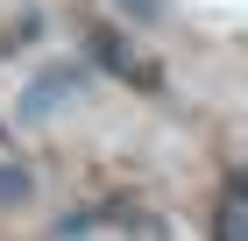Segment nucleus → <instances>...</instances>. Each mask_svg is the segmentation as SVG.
<instances>
[{
	"label": "nucleus",
	"mask_w": 248,
	"mask_h": 241,
	"mask_svg": "<svg viewBox=\"0 0 248 241\" xmlns=\"http://www.w3.org/2000/svg\"><path fill=\"white\" fill-rule=\"evenodd\" d=\"M93 50H99V64H107L114 78H135V85H156V78H163V71L149 64V57H135L128 43H121V36H107V29L93 36Z\"/></svg>",
	"instance_id": "nucleus-1"
},
{
	"label": "nucleus",
	"mask_w": 248,
	"mask_h": 241,
	"mask_svg": "<svg viewBox=\"0 0 248 241\" xmlns=\"http://www.w3.org/2000/svg\"><path fill=\"white\" fill-rule=\"evenodd\" d=\"M121 7H128L135 21H156V15H163V0H121Z\"/></svg>",
	"instance_id": "nucleus-4"
},
{
	"label": "nucleus",
	"mask_w": 248,
	"mask_h": 241,
	"mask_svg": "<svg viewBox=\"0 0 248 241\" xmlns=\"http://www.w3.org/2000/svg\"><path fill=\"white\" fill-rule=\"evenodd\" d=\"M213 234H220V241H241V234H248V177H227V199H220Z\"/></svg>",
	"instance_id": "nucleus-2"
},
{
	"label": "nucleus",
	"mask_w": 248,
	"mask_h": 241,
	"mask_svg": "<svg viewBox=\"0 0 248 241\" xmlns=\"http://www.w3.org/2000/svg\"><path fill=\"white\" fill-rule=\"evenodd\" d=\"M15 199H29V170L0 163V206H15Z\"/></svg>",
	"instance_id": "nucleus-3"
}]
</instances>
